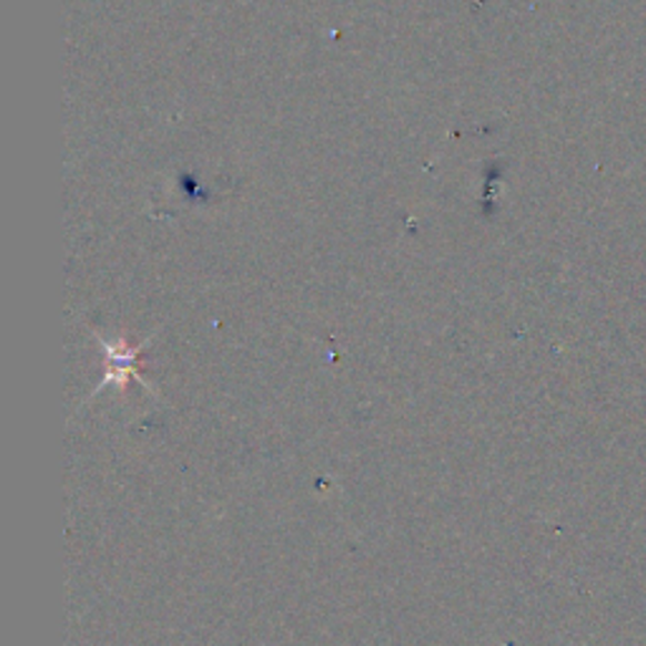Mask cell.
<instances>
[{"instance_id":"cell-1","label":"cell","mask_w":646,"mask_h":646,"mask_svg":"<svg viewBox=\"0 0 646 646\" xmlns=\"http://www.w3.org/2000/svg\"><path fill=\"white\" fill-rule=\"evenodd\" d=\"M94 339L99 341V346L104 349V354H107V374H104V380H101V386H107L112 382L127 384V380H137V382L144 384L137 362H140L142 349L150 344L152 336L137 346H129L124 339L122 341H107V339H101L99 334H94Z\"/></svg>"}]
</instances>
